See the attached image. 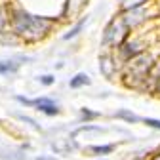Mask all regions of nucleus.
Returning a JSON list of instances; mask_svg holds the SVG:
<instances>
[{"instance_id": "nucleus-12", "label": "nucleus", "mask_w": 160, "mask_h": 160, "mask_svg": "<svg viewBox=\"0 0 160 160\" xmlns=\"http://www.w3.org/2000/svg\"><path fill=\"white\" fill-rule=\"evenodd\" d=\"M97 116H99V112H92V111H88V109H82V118H84V120L97 118Z\"/></svg>"}, {"instance_id": "nucleus-17", "label": "nucleus", "mask_w": 160, "mask_h": 160, "mask_svg": "<svg viewBox=\"0 0 160 160\" xmlns=\"http://www.w3.org/2000/svg\"><path fill=\"white\" fill-rule=\"evenodd\" d=\"M158 88H160V82H158Z\"/></svg>"}, {"instance_id": "nucleus-16", "label": "nucleus", "mask_w": 160, "mask_h": 160, "mask_svg": "<svg viewBox=\"0 0 160 160\" xmlns=\"http://www.w3.org/2000/svg\"><path fill=\"white\" fill-rule=\"evenodd\" d=\"M152 160H160V154H158V156H154V158H152Z\"/></svg>"}, {"instance_id": "nucleus-5", "label": "nucleus", "mask_w": 160, "mask_h": 160, "mask_svg": "<svg viewBox=\"0 0 160 160\" xmlns=\"http://www.w3.org/2000/svg\"><path fill=\"white\" fill-rule=\"evenodd\" d=\"M90 84V76L88 74H84V72H78L74 78H71V82H69V86L71 88H82V86H88Z\"/></svg>"}, {"instance_id": "nucleus-6", "label": "nucleus", "mask_w": 160, "mask_h": 160, "mask_svg": "<svg viewBox=\"0 0 160 160\" xmlns=\"http://www.w3.org/2000/svg\"><path fill=\"white\" fill-rule=\"evenodd\" d=\"M99 67H101V72H103L107 78L112 76V63H111V57H109V55H103L101 59H99Z\"/></svg>"}, {"instance_id": "nucleus-4", "label": "nucleus", "mask_w": 160, "mask_h": 160, "mask_svg": "<svg viewBox=\"0 0 160 160\" xmlns=\"http://www.w3.org/2000/svg\"><path fill=\"white\" fill-rule=\"evenodd\" d=\"M120 53L124 55V59H135L141 53V48H139L137 42H124L122 48H120Z\"/></svg>"}, {"instance_id": "nucleus-1", "label": "nucleus", "mask_w": 160, "mask_h": 160, "mask_svg": "<svg viewBox=\"0 0 160 160\" xmlns=\"http://www.w3.org/2000/svg\"><path fill=\"white\" fill-rule=\"evenodd\" d=\"M12 23H13V29L17 34H21L29 40H36L40 36H44L50 27H52V21L46 17H36V15H31L23 10H17L13 12V17H12Z\"/></svg>"}, {"instance_id": "nucleus-2", "label": "nucleus", "mask_w": 160, "mask_h": 160, "mask_svg": "<svg viewBox=\"0 0 160 160\" xmlns=\"http://www.w3.org/2000/svg\"><path fill=\"white\" fill-rule=\"evenodd\" d=\"M19 103H23V105H27V107H38V111L40 112H44V114H48V116H55L57 112H59V109H57V105L52 101L50 97H38V99H25V97H21V95H17L15 97Z\"/></svg>"}, {"instance_id": "nucleus-11", "label": "nucleus", "mask_w": 160, "mask_h": 160, "mask_svg": "<svg viewBox=\"0 0 160 160\" xmlns=\"http://www.w3.org/2000/svg\"><path fill=\"white\" fill-rule=\"evenodd\" d=\"M143 122H145L147 126H151V128H156V130H160V120H154V118H145Z\"/></svg>"}, {"instance_id": "nucleus-14", "label": "nucleus", "mask_w": 160, "mask_h": 160, "mask_svg": "<svg viewBox=\"0 0 160 160\" xmlns=\"http://www.w3.org/2000/svg\"><path fill=\"white\" fill-rule=\"evenodd\" d=\"M19 118H21V120H23V122H29V124H31V126H32L34 130H40V126H38V124L34 122V120H32V118H29V116H23V114H19Z\"/></svg>"}, {"instance_id": "nucleus-10", "label": "nucleus", "mask_w": 160, "mask_h": 160, "mask_svg": "<svg viewBox=\"0 0 160 160\" xmlns=\"http://www.w3.org/2000/svg\"><path fill=\"white\" fill-rule=\"evenodd\" d=\"M84 25H86V17H84L80 23H76V25H74V27H72V29H71V31L65 34V40H71V38H74V36H76L80 31H82V27H84Z\"/></svg>"}, {"instance_id": "nucleus-8", "label": "nucleus", "mask_w": 160, "mask_h": 160, "mask_svg": "<svg viewBox=\"0 0 160 160\" xmlns=\"http://www.w3.org/2000/svg\"><path fill=\"white\" fill-rule=\"evenodd\" d=\"M88 151L93 152V154H109V152L114 151V145H93V147H90Z\"/></svg>"}, {"instance_id": "nucleus-7", "label": "nucleus", "mask_w": 160, "mask_h": 160, "mask_svg": "<svg viewBox=\"0 0 160 160\" xmlns=\"http://www.w3.org/2000/svg\"><path fill=\"white\" fill-rule=\"evenodd\" d=\"M13 72H17V63L2 61V59H0V74H13Z\"/></svg>"}, {"instance_id": "nucleus-13", "label": "nucleus", "mask_w": 160, "mask_h": 160, "mask_svg": "<svg viewBox=\"0 0 160 160\" xmlns=\"http://www.w3.org/2000/svg\"><path fill=\"white\" fill-rule=\"evenodd\" d=\"M38 80H40V82H42V84H46V86H50V84H53V80H55V78H53L52 74H46V76H40Z\"/></svg>"}, {"instance_id": "nucleus-15", "label": "nucleus", "mask_w": 160, "mask_h": 160, "mask_svg": "<svg viewBox=\"0 0 160 160\" xmlns=\"http://www.w3.org/2000/svg\"><path fill=\"white\" fill-rule=\"evenodd\" d=\"M36 160H55V158H50V156H38Z\"/></svg>"}, {"instance_id": "nucleus-9", "label": "nucleus", "mask_w": 160, "mask_h": 160, "mask_svg": "<svg viewBox=\"0 0 160 160\" xmlns=\"http://www.w3.org/2000/svg\"><path fill=\"white\" fill-rule=\"evenodd\" d=\"M114 118H124L128 122H139V116H135L130 111H118V112H114Z\"/></svg>"}, {"instance_id": "nucleus-3", "label": "nucleus", "mask_w": 160, "mask_h": 160, "mask_svg": "<svg viewBox=\"0 0 160 160\" xmlns=\"http://www.w3.org/2000/svg\"><path fill=\"white\" fill-rule=\"evenodd\" d=\"M143 15H145V12H143V8H133V10H128L126 12V15H124V25L126 27H135L139 21H143Z\"/></svg>"}]
</instances>
